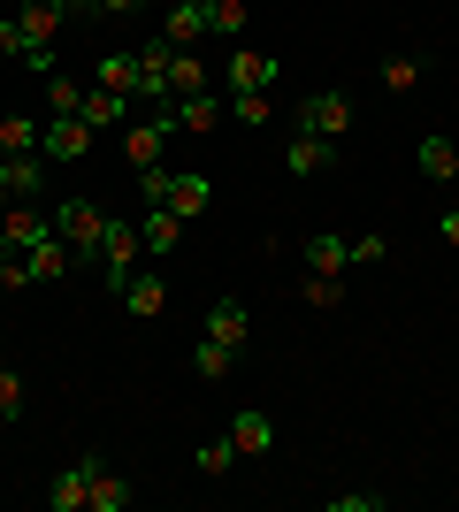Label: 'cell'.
I'll use <instances>...</instances> for the list:
<instances>
[{"instance_id":"12","label":"cell","mask_w":459,"mask_h":512,"mask_svg":"<svg viewBox=\"0 0 459 512\" xmlns=\"http://www.w3.org/2000/svg\"><path fill=\"white\" fill-rule=\"evenodd\" d=\"M138 100L146 107H176L169 100V39H153L146 54H138Z\"/></svg>"},{"instance_id":"26","label":"cell","mask_w":459,"mask_h":512,"mask_svg":"<svg viewBox=\"0 0 459 512\" xmlns=\"http://www.w3.org/2000/svg\"><path fill=\"white\" fill-rule=\"evenodd\" d=\"M169 207L184 214V222H199V214H207V176H192V169L169 176Z\"/></svg>"},{"instance_id":"15","label":"cell","mask_w":459,"mask_h":512,"mask_svg":"<svg viewBox=\"0 0 459 512\" xmlns=\"http://www.w3.org/2000/svg\"><path fill=\"white\" fill-rule=\"evenodd\" d=\"M352 268V237L322 230V237H306V276H345Z\"/></svg>"},{"instance_id":"22","label":"cell","mask_w":459,"mask_h":512,"mask_svg":"<svg viewBox=\"0 0 459 512\" xmlns=\"http://www.w3.org/2000/svg\"><path fill=\"white\" fill-rule=\"evenodd\" d=\"M92 85H100V92H123V100H138V54H108V62L92 69Z\"/></svg>"},{"instance_id":"32","label":"cell","mask_w":459,"mask_h":512,"mask_svg":"<svg viewBox=\"0 0 459 512\" xmlns=\"http://www.w3.org/2000/svg\"><path fill=\"white\" fill-rule=\"evenodd\" d=\"M0 421H23V375L8 367V352H0Z\"/></svg>"},{"instance_id":"39","label":"cell","mask_w":459,"mask_h":512,"mask_svg":"<svg viewBox=\"0 0 459 512\" xmlns=\"http://www.w3.org/2000/svg\"><path fill=\"white\" fill-rule=\"evenodd\" d=\"M138 0H69V16H131Z\"/></svg>"},{"instance_id":"5","label":"cell","mask_w":459,"mask_h":512,"mask_svg":"<svg viewBox=\"0 0 459 512\" xmlns=\"http://www.w3.org/2000/svg\"><path fill=\"white\" fill-rule=\"evenodd\" d=\"M92 138H100V130H92L85 115H54V123H46V138H39V153H46V161H85Z\"/></svg>"},{"instance_id":"9","label":"cell","mask_w":459,"mask_h":512,"mask_svg":"<svg viewBox=\"0 0 459 512\" xmlns=\"http://www.w3.org/2000/svg\"><path fill=\"white\" fill-rule=\"evenodd\" d=\"M284 169H291V176H329V169H337V146H329V138H314V130H299V123H291Z\"/></svg>"},{"instance_id":"25","label":"cell","mask_w":459,"mask_h":512,"mask_svg":"<svg viewBox=\"0 0 459 512\" xmlns=\"http://www.w3.org/2000/svg\"><path fill=\"white\" fill-rule=\"evenodd\" d=\"M131 505V482L123 474H108V467H92V497H85V512H123Z\"/></svg>"},{"instance_id":"24","label":"cell","mask_w":459,"mask_h":512,"mask_svg":"<svg viewBox=\"0 0 459 512\" xmlns=\"http://www.w3.org/2000/svg\"><path fill=\"white\" fill-rule=\"evenodd\" d=\"M46 123L39 115H0V153H39Z\"/></svg>"},{"instance_id":"7","label":"cell","mask_w":459,"mask_h":512,"mask_svg":"<svg viewBox=\"0 0 459 512\" xmlns=\"http://www.w3.org/2000/svg\"><path fill=\"white\" fill-rule=\"evenodd\" d=\"M276 77H284V62L261 54V46H238V54H230V92H276Z\"/></svg>"},{"instance_id":"13","label":"cell","mask_w":459,"mask_h":512,"mask_svg":"<svg viewBox=\"0 0 459 512\" xmlns=\"http://www.w3.org/2000/svg\"><path fill=\"white\" fill-rule=\"evenodd\" d=\"M161 306H169V276H153V268H138V276L123 283V314H131V321H153Z\"/></svg>"},{"instance_id":"17","label":"cell","mask_w":459,"mask_h":512,"mask_svg":"<svg viewBox=\"0 0 459 512\" xmlns=\"http://www.w3.org/2000/svg\"><path fill=\"white\" fill-rule=\"evenodd\" d=\"M161 39H169V46H199V39H207V0H169Z\"/></svg>"},{"instance_id":"37","label":"cell","mask_w":459,"mask_h":512,"mask_svg":"<svg viewBox=\"0 0 459 512\" xmlns=\"http://www.w3.org/2000/svg\"><path fill=\"white\" fill-rule=\"evenodd\" d=\"M375 260H391V237H352V268H375Z\"/></svg>"},{"instance_id":"30","label":"cell","mask_w":459,"mask_h":512,"mask_svg":"<svg viewBox=\"0 0 459 512\" xmlns=\"http://www.w3.org/2000/svg\"><path fill=\"white\" fill-rule=\"evenodd\" d=\"M230 123H276V100L268 92H230Z\"/></svg>"},{"instance_id":"27","label":"cell","mask_w":459,"mask_h":512,"mask_svg":"<svg viewBox=\"0 0 459 512\" xmlns=\"http://www.w3.org/2000/svg\"><path fill=\"white\" fill-rule=\"evenodd\" d=\"M230 360H238V352H230V344H215V337H199V352H192V375H199V383H222V375H230Z\"/></svg>"},{"instance_id":"42","label":"cell","mask_w":459,"mask_h":512,"mask_svg":"<svg viewBox=\"0 0 459 512\" xmlns=\"http://www.w3.org/2000/svg\"><path fill=\"white\" fill-rule=\"evenodd\" d=\"M0 245H8V207H0Z\"/></svg>"},{"instance_id":"18","label":"cell","mask_w":459,"mask_h":512,"mask_svg":"<svg viewBox=\"0 0 459 512\" xmlns=\"http://www.w3.org/2000/svg\"><path fill=\"white\" fill-rule=\"evenodd\" d=\"M222 115H230V100H222L215 85H207V92H184V100H176V130H215Z\"/></svg>"},{"instance_id":"2","label":"cell","mask_w":459,"mask_h":512,"mask_svg":"<svg viewBox=\"0 0 459 512\" xmlns=\"http://www.w3.org/2000/svg\"><path fill=\"white\" fill-rule=\"evenodd\" d=\"M291 123L314 130V138H329V146H345V138H352V100L337 85H322V92H306V100L291 107Z\"/></svg>"},{"instance_id":"10","label":"cell","mask_w":459,"mask_h":512,"mask_svg":"<svg viewBox=\"0 0 459 512\" xmlns=\"http://www.w3.org/2000/svg\"><path fill=\"white\" fill-rule=\"evenodd\" d=\"M230 444H238V459H268V451H276V421H268L261 406L230 413Z\"/></svg>"},{"instance_id":"41","label":"cell","mask_w":459,"mask_h":512,"mask_svg":"<svg viewBox=\"0 0 459 512\" xmlns=\"http://www.w3.org/2000/svg\"><path fill=\"white\" fill-rule=\"evenodd\" d=\"M437 230H444V237L459 245V207H444V222H437Z\"/></svg>"},{"instance_id":"43","label":"cell","mask_w":459,"mask_h":512,"mask_svg":"<svg viewBox=\"0 0 459 512\" xmlns=\"http://www.w3.org/2000/svg\"><path fill=\"white\" fill-rule=\"evenodd\" d=\"M0 299H8V291H0Z\"/></svg>"},{"instance_id":"14","label":"cell","mask_w":459,"mask_h":512,"mask_svg":"<svg viewBox=\"0 0 459 512\" xmlns=\"http://www.w3.org/2000/svg\"><path fill=\"white\" fill-rule=\"evenodd\" d=\"M138 237H146V253H153V260H169L176 245H184V214H176V207H146Z\"/></svg>"},{"instance_id":"38","label":"cell","mask_w":459,"mask_h":512,"mask_svg":"<svg viewBox=\"0 0 459 512\" xmlns=\"http://www.w3.org/2000/svg\"><path fill=\"white\" fill-rule=\"evenodd\" d=\"M329 512H383V490H345L329 497Z\"/></svg>"},{"instance_id":"16","label":"cell","mask_w":459,"mask_h":512,"mask_svg":"<svg viewBox=\"0 0 459 512\" xmlns=\"http://www.w3.org/2000/svg\"><path fill=\"white\" fill-rule=\"evenodd\" d=\"M0 176H8V199H39L46 153H0Z\"/></svg>"},{"instance_id":"36","label":"cell","mask_w":459,"mask_h":512,"mask_svg":"<svg viewBox=\"0 0 459 512\" xmlns=\"http://www.w3.org/2000/svg\"><path fill=\"white\" fill-rule=\"evenodd\" d=\"M138 199H146V207H169V169H138Z\"/></svg>"},{"instance_id":"29","label":"cell","mask_w":459,"mask_h":512,"mask_svg":"<svg viewBox=\"0 0 459 512\" xmlns=\"http://www.w3.org/2000/svg\"><path fill=\"white\" fill-rule=\"evenodd\" d=\"M414 85H421V62H414V54H391V62H383V92H391V100H406Z\"/></svg>"},{"instance_id":"3","label":"cell","mask_w":459,"mask_h":512,"mask_svg":"<svg viewBox=\"0 0 459 512\" xmlns=\"http://www.w3.org/2000/svg\"><path fill=\"white\" fill-rule=\"evenodd\" d=\"M138 253H146V237H138L131 222H108V237H100V276H108V291H123V283L138 276Z\"/></svg>"},{"instance_id":"21","label":"cell","mask_w":459,"mask_h":512,"mask_svg":"<svg viewBox=\"0 0 459 512\" xmlns=\"http://www.w3.org/2000/svg\"><path fill=\"white\" fill-rule=\"evenodd\" d=\"M184 92H207V62L192 46H169V100H184Z\"/></svg>"},{"instance_id":"19","label":"cell","mask_w":459,"mask_h":512,"mask_svg":"<svg viewBox=\"0 0 459 512\" xmlns=\"http://www.w3.org/2000/svg\"><path fill=\"white\" fill-rule=\"evenodd\" d=\"M23 260H31V276H39V283H54V276H69V268H77V253L62 245V230H46Z\"/></svg>"},{"instance_id":"6","label":"cell","mask_w":459,"mask_h":512,"mask_svg":"<svg viewBox=\"0 0 459 512\" xmlns=\"http://www.w3.org/2000/svg\"><path fill=\"white\" fill-rule=\"evenodd\" d=\"M16 23H23V54L54 46V31L69 23V0H16Z\"/></svg>"},{"instance_id":"4","label":"cell","mask_w":459,"mask_h":512,"mask_svg":"<svg viewBox=\"0 0 459 512\" xmlns=\"http://www.w3.org/2000/svg\"><path fill=\"white\" fill-rule=\"evenodd\" d=\"M169 130H176V107H153L146 123L123 130V161H131V169H161V138H169Z\"/></svg>"},{"instance_id":"20","label":"cell","mask_w":459,"mask_h":512,"mask_svg":"<svg viewBox=\"0 0 459 512\" xmlns=\"http://www.w3.org/2000/svg\"><path fill=\"white\" fill-rule=\"evenodd\" d=\"M207 337H215V344H230V352H245V337H253V314H245L238 299H222L215 314H207Z\"/></svg>"},{"instance_id":"23","label":"cell","mask_w":459,"mask_h":512,"mask_svg":"<svg viewBox=\"0 0 459 512\" xmlns=\"http://www.w3.org/2000/svg\"><path fill=\"white\" fill-rule=\"evenodd\" d=\"M77 115H85L92 130H108V123H131V100H123V92H100V85H92V92H85V107H77Z\"/></svg>"},{"instance_id":"8","label":"cell","mask_w":459,"mask_h":512,"mask_svg":"<svg viewBox=\"0 0 459 512\" xmlns=\"http://www.w3.org/2000/svg\"><path fill=\"white\" fill-rule=\"evenodd\" d=\"M92 467H100V459H69V467L46 482V512H85V497H92Z\"/></svg>"},{"instance_id":"40","label":"cell","mask_w":459,"mask_h":512,"mask_svg":"<svg viewBox=\"0 0 459 512\" xmlns=\"http://www.w3.org/2000/svg\"><path fill=\"white\" fill-rule=\"evenodd\" d=\"M0 62H23V23L0 16Z\"/></svg>"},{"instance_id":"33","label":"cell","mask_w":459,"mask_h":512,"mask_svg":"<svg viewBox=\"0 0 459 512\" xmlns=\"http://www.w3.org/2000/svg\"><path fill=\"white\" fill-rule=\"evenodd\" d=\"M299 299H306V306H345V276H306Z\"/></svg>"},{"instance_id":"11","label":"cell","mask_w":459,"mask_h":512,"mask_svg":"<svg viewBox=\"0 0 459 512\" xmlns=\"http://www.w3.org/2000/svg\"><path fill=\"white\" fill-rule=\"evenodd\" d=\"M414 169H421V184H459V146L444 138V130H429L414 146Z\"/></svg>"},{"instance_id":"1","label":"cell","mask_w":459,"mask_h":512,"mask_svg":"<svg viewBox=\"0 0 459 512\" xmlns=\"http://www.w3.org/2000/svg\"><path fill=\"white\" fill-rule=\"evenodd\" d=\"M108 222L115 214L100 207V199H62V207H54V230H62V245L77 260H100V237H108Z\"/></svg>"},{"instance_id":"28","label":"cell","mask_w":459,"mask_h":512,"mask_svg":"<svg viewBox=\"0 0 459 512\" xmlns=\"http://www.w3.org/2000/svg\"><path fill=\"white\" fill-rule=\"evenodd\" d=\"M245 31V0H207V39H238Z\"/></svg>"},{"instance_id":"31","label":"cell","mask_w":459,"mask_h":512,"mask_svg":"<svg viewBox=\"0 0 459 512\" xmlns=\"http://www.w3.org/2000/svg\"><path fill=\"white\" fill-rule=\"evenodd\" d=\"M46 107H54V115H77V107H85V85L54 69V77H46Z\"/></svg>"},{"instance_id":"34","label":"cell","mask_w":459,"mask_h":512,"mask_svg":"<svg viewBox=\"0 0 459 512\" xmlns=\"http://www.w3.org/2000/svg\"><path fill=\"white\" fill-rule=\"evenodd\" d=\"M23 283H39V276H31V260H23L16 245H0V291H23Z\"/></svg>"},{"instance_id":"35","label":"cell","mask_w":459,"mask_h":512,"mask_svg":"<svg viewBox=\"0 0 459 512\" xmlns=\"http://www.w3.org/2000/svg\"><path fill=\"white\" fill-rule=\"evenodd\" d=\"M230 459H238V444H230V436L199 444V474H230Z\"/></svg>"}]
</instances>
